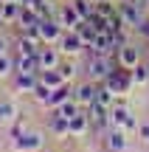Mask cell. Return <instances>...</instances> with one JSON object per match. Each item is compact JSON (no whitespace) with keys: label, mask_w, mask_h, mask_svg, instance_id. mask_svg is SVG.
<instances>
[{"label":"cell","mask_w":149,"mask_h":152,"mask_svg":"<svg viewBox=\"0 0 149 152\" xmlns=\"http://www.w3.org/2000/svg\"><path fill=\"white\" fill-rule=\"evenodd\" d=\"M116 68H118L116 54H90V59H87V79L90 82H104Z\"/></svg>","instance_id":"1"},{"label":"cell","mask_w":149,"mask_h":152,"mask_svg":"<svg viewBox=\"0 0 149 152\" xmlns=\"http://www.w3.org/2000/svg\"><path fill=\"white\" fill-rule=\"evenodd\" d=\"M104 85L110 87L116 96H127V93L135 87V82H132V71H129V68H121V65H118L116 71H113V73L104 79Z\"/></svg>","instance_id":"2"},{"label":"cell","mask_w":149,"mask_h":152,"mask_svg":"<svg viewBox=\"0 0 149 152\" xmlns=\"http://www.w3.org/2000/svg\"><path fill=\"white\" fill-rule=\"evenodd\" d=\"M11 149L14 152H42L45 149V135L42 132H23V135H14L11 138Z\"/></svg>","instance_id":"3"},{"label":"cell","mask_w":149,"mask_h":152,"mask_svg":"<svg viewBox=\"0 0 149 152\" xmlns=\"http://www.w3.org/2000/svg\"><path fill=\"white\" fill-rule=\"evenodd\" d=\"M118 14H121L124 26L138 28L141 23H144V17H146V6H138L135 0H121V3H118Z\"/></svg>","instance_id":"4"},{"label":"cell","mask_w":149,"mask_h":152,"mask_svg":"<svg viewBox=\"0 0 149 152\" xmlns=\"http://www.w3.org/2000/svg\"><path fill=\"white\" fill-rule=\"evenodd\" d=\"M62 34H65V28H62V23L56 20V17H45V20H39V39L48 45H56L62 39Z\"/></svg>","instance_id":"5"},{"label":"cell","mask_w":149,"mask_h":152,"mask_svg":"<svg viewBox=\"0 0 149 152\" xmlns=\"http://www.w3.org/2000/svg\"><path fill=\"white\" fill-rule=\"evenodd\" d=\"M87 48L84 45V39L79 37V31L76 28H65V34H62V39H59V51L65 56H76V54H82V51Z\"/></svg>","instance_id":"6"},{"label":"cell","mask_w":149,"mask_h":152,"mask_svg":"<svg viewBox=\"0 0 149 152\" xmlns=\"http://www.w3.org/2000/svg\"><path fill=\"white\" fill-rule=\"evenodd\" d=\"M116 59H118V65H121V68H129V71H132L138 62H144V59H141V48H138L135 42H124V45H118Z\"/></svg>","instance_id":"7"},{"label":"cell","mask_w":149,"mask_h":152,"mask_svg":"<svg viewBox=\"0 0 149 152\" xmlns=\"http://www.w3.org/2000/svg\"><path fill=\"white\" fill-rule=\"evenodd\" d=\"M104 149L107 152H124L127 149V141H129V135L121 130V127H110V130L104 132Z\"/></svg>","instance_id":"8"},{"label":"cell","mask_w":149,"mask_h":152,"mask_svg":"<svg viewBox=\"0 0 149 152\" xmlns=\"http://www.w3.org/2000/svg\"><path fill=\"white\" fill-rule=\"evenodd\" d=\"M96 90H99V82H82V85H79V87H73V99H76V102H79V107H90V104H93L96 102Z\"/></svg>","instance_id":"9"},{"label":"cell","mask_w":149,"mask_h":152,"mask_svg":"<svg viewBox=\"0 0 149 152\" xmlns=\"http://www.w3.org/2000/svg\"><path fill=\"white\" fill-rule=\"evenodd\" d=\"M37 62H39V71H48V68H59V51L54 48V45H48V42H42L39 45V51H37Z\"/></svg>","instance_id":"10"},{"label":"cell","mask_w":149,"mask_h":152,"mask_svg":"<svg viewBox=\"0 0 149 152\" xmlns=\"http://www.w3.org/2000/svg\"><path fill=\"white\" fill-rule=\"evenodd\" d=\"M90 132V118L84 115V110L73 118H68V138H84Z\"/></svg>","instance_id":"11"},{"label":"cell","mask_w":149,"mask_h":152,"mask_svg":"<svg viewBox=\"0 0 149 152\" xmlns=\"http://www.w3.org/2000/svg\"><path fill=\"white\" fill-rule=\"evenodd\" d=\"M132 115V110L127 107V102H124V96L116 99V104L110 107V127H124V121Z\"/></svg>","instance_id":"12"},{"label":"cell","mask_w":149,"mask_h":152,"mask_svg":"<svg viewBox=\"0 0 149 152\" xmlns=\"http://www.w3.org/2000/svg\"><path fill=\"white\" fill-rule=\"evenodd\" d=\"M39 82V73H25V71H17L14 73V90L17 93H31Z\"/></svg>","instance_id":"13"},{"label":"cell","mask_w":149,"mask_h":152,"mask_svg":"<svg viewBox=\"0 0 149 152\" xmlns=\"http://www.w3.org/2000/svg\"><path fill=\"white\" fill-rule=\"evenodd\" d=\"M68 99H73V85H71V82H62L59 87H54V93H51V102H48V107H51V110H56L59 104H65Z\"/></svg>","instance_id":"14"},{"label":"cell","mask_w":149,"mask_h":152,"mask_svg":"<svg viewBox=\"0 0 149 152\" xmlns=\"http://www.w3.org/2000/svg\"><path fill=\"white\" fill-rule=\"evenodd\" d=\"M56 20L62 23V28H76L79 23H82V17H79V11L73 9V3H65L59 9V14H56Z\"/></svg>","instance_id":"15"},{"label":"cell","mask_w":149,"mask_h":152,"mask_svg":"<svg viewBox=\"0 0 149 152\" xmlns=\"http://www.w3.org/2000/svg\"><path fill=\"white\" fill-rule=\"evenodd\" d=\"M20 11H23V6L17 3V0H9V3H0V14H3L6 26H17V20H20Z\"/></svg>","instance_id":"16"},{"label":"cell","mask_w":149,"mask_h":152,"mask_svg":"<svg viewBox=\"0 0 149 152\" xmlns=\"http://www.w3.org/2000/svg\"><path fill=\"white\" fill-rule=\"evenodd\" d=\"M17 115H20V113H17V104L11 102V99H0V127L11 124Z\"/></svg>","instance_id":"17"},{"label":"cell","mask_w":149,"mask_h":152,"mask_svg":"<svg viewBox=\"0 0 149 152\" xmlns=\"http://www.w3.org/2000/svg\"><path fill=\"white\" fill-rule=\"evenodd\" d=\"M39 82H45L48 87H59L62 82H68V79L59 73V68H48V71H39Z\"/></svg>","instance_id":"18"},{"label":"cell","mask_w":149,"mask_h":152,"mask_svg":"<svg viewBox=\"0 0 149 152\" xmlns=\"http://www.w3.org/2000/svg\"><path fill=\"white\" fill-rule=\"evenodd\" d=\"M51 93H54V87H48L45 82H37V87L31 90V96H34V102H37V104L48 107V102H51Z\"/></svg>","instance_id":"19"},{"label":"cell","mask_w":149,"mask_h":152,"mask_svg":"<svg viewBox=\"0 0 149 152\" xmlns=\"http://www.w3.org/2000/svg\"><path fill=\"white\" fill-rule=\"evenodd\" d=\"M48 130L54 132V135H68V118L54 110V115L48 118Z\"/></svg>","instance_id":"20"},{"label":"cell","mask_w":149,"mask_h":152,"mask_svg":"<svg viewBox=\"0 0 149 152\" xmlns=\"http://www.w3.org/2000/svg\"><path fill=\"white\" fill-rule=\"evenodd\" d=\"M132 82H135V87H144V85H149V65L138 62V65L132 68Z\"/></svg>","instance_id":"21"},{"label":"cell","mask_w":149,"mask_h":152,"mask_svg":"<svg viewBox=\"0 0 149 152\" xmlns=\"http://www.w3.org/2000/svg\"><path fill=\"white\" fill-rule=\"evenodd\" d=\"M76 31H79V37L84 39V45H87V48H90V42L96 39V34H99V31H96L93 26H90V20H82V23L76 26Z\"/></svg>","instance_id":"22"},{"label":"cell","mask_w":149,"mask_h":152,"mask_svg":"<svg viewBox=\"0 0 149 152\" xmlns=\"http://www.w3.org/2000/svg\"><path fill=\"white\" fill-rule=\"evenodd\" d=\"M56 113H59V115H65V118H73V115H79V113H82V107H79V102H76V99H68L65 104H59V107H56Z\"/></svg>","instance_id":"23"},{"label":"cell","mask_w":149,"mask_h":152,"mask_svg":"<svg viewBox=\"0 0 149 152\" xmlns=\"http://www.w3.org/2000/svg\"><path fill=\"white\" fill-rule=\"evenodd\" d=\"M71 3H73V9L79 11V17H82V20H87V17L96 11V3H93V0H71Z\"/></svg>","instance_id":"24"},{"label":"cell","mask_w":149,"mask_h":152,"mask_svg":"<svg viewBox=\"0 0 149 152\" xmlns=\"http://www.w3.org/2000/svg\"><path fill=\"white\" fill-rule=\"evenodd\" d=\"M39 45H42V42H34V39H28V37L20 34V39H17V54H37Z\"/></svg>","instance_id":"25"},{"label":"cell","mask_w":149,"mask_h":152,"mask_svg":"<svg viewBox=\"0 0 149 152\" xmlns=\"http://www.w3.org/2000/svg\"><path fill=\"white\" fill-rule=\"evenodd\" d=\"M14 59H11L9 54H0V79H9L11 73H14Z\"/></svg>","instance_id":"26"},{"label":"cell","mask_w":149,"mask_h":152,"mask_svg":"<svg viewBox=\"0 0 149 152\" xmlns=\"http://www.w3.org/2000/svg\"><path fill=\"white\" fill-rule=\"evenodd\" d=\"M59 73L65 76L68 82H73V76H76V65H73V62H68V59H65V62H59Z\"/></svg>","instance_id":"27"},{"label":"cell","mask_w":149,"mask_h":152,"mask_svg":"<svg viewBox=\"0 0 149 152\" xmlns=\"http://www.w3.org/2000/svg\"><path fill=\"white\" fill-rule=\"evenodd\" d=\"M124 132H127V135H138V118H135V115H129L127 121H124V127H121Z\"/></svg>","instance_id":"28"},{"label":"cell","mask_w":149,"mask_h":152,"mask_svg":"<svg viewBox=\"0 0 149 152\" xmlns=\"http://www.w3.org/2000/svg\"><path fill=\"white\" fill-rule=\"evenodd\" d=\"M23 132H25V121H23V118H14V124H11V138H14V135H23Z\"/></svg>","instance_id":"29"},{"label":"cell","mask_w":149,"mask_h":152,"mask_svg":"<svg viewBox=\"0 0 149 152\" xmlns=\"http://www.w3.org/2000/svg\"><path fill=\"white\" fill-rule=\"evenodd\" d=\"M135 31H138V34H141L144 39H149V17H144V23H141V26L135 28Z\"/></svg>","instance_id":"30"},{"label":"cell","mask_w":149,"mask_h":152,"mask_svg":"<svg viewBox=\"0 0 149 152\" xmlns=\"http://www.w3.org/2000/svg\"><path fill=\"white\" fill-rule=\"evenodd\" d=\"M138 138H141V141H149V121L138 124Z\"/></svg>","instance_id":"31"},{"label":"cell","mask_w":149,"mask_h":152,"mask_svg":"<svg viewBox=\"0 0 149 152\" xmlns=\"http://www.w3.org/2000/svg\"><path fill=\"white\" fill-rule=\"evenodd\" d=\"M0 54H9V39L0 37Z\"/></svg>","instance_id":"32"},{"label":"cell","mask_w":149,"mask_h":152,"mask_svg":"<svg viewBox=\"0 0 149 152\" xmlns=\"http://www.w3.org/2000/svg\"><path fill=\"white\" fill-rule=\"evenodd\" d=\"M3 26H6V20H3V14H0V28H3Z\"/></svg>","instance_id":"33"},{"label":"cell","mask_w":149,"mask_h":152,"mask_svg":"<svg viewBox=\"0 0 149 152\" xmlns=\"http://www.w3.org/2000/svg\"><path fill=\"white\" fill-rule=\"evenodd\" d=\"M42 152H54V149H42Z\"/></svg>","instance_id":"34"},{"label":"cell","mask_w":149,"mask_h":152,"mask_svg":"<svg viewBox=\"0 0 149 152\" xmlns=\"http://www.w3.org/2000/svg\"><path fill=\"white\" fill-rule=\"evenodd\" d=\"M3 3H9V0H3Z\"/></svg>","instance_id":"35"},{"label":"cell","mask_w":149,"mask_h":152,"mask_svg":"<svg viewBox=\"0 0 149 152\" xmlns=\"http://www.w3.org/2000/svg\"><path fill=\"white\" fill-rule=\"evenodd\" d=\"M0 3H3V0H0Z\"/></svg>","instance_id":"36"},{"label":"cell","mask_w":149,"mask_h":152,"mask_svg":"<svg viewBox=\"0 0 149 152\" xmlns=\"http://www.w3.org/2000/svg\"><path fill=\"white\" fill-rule=\"evenodd\" d=\"M146 144H149V141H146Z\"/></svg>","instance_id":"37"}]
</instances>
